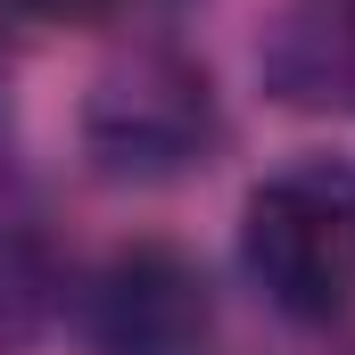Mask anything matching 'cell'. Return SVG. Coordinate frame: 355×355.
Here are the masks:
<instances>
[{
    "label": "cell",
    "mask_w": 355,
    "mask_h": 355,
    "mask_svg": "<svg viewBox=\"0 0 355 355\" xmlns=\"http://www.w3.org/2000/svg\"><path fill=\"white\" fill-rule=\"evenodd\" d=\"M248 272L297 322H331L355 306V174L289 166L248 198Z\"/></svg>",
    "instance_id": "1"
},
{
    "label": "cell",
    "mask_w": 355,
    "mask_h": 355,
    "mask_svg": "<svg viewBox=\"0 0 355 355\" xmlns=\"http://www.w3.org/2000/svg\"><path fill=\"white\" fill-rule=\"evenodd\" d=\"M207 331V297H198V272L174 265L166 248H141L107 272L99 289V339L107 355H182Z\"/></svg>",
    "instance_id": "2"
},
{
    "label": "cell",
    "mask_w": 355,
    "mask_h": 355,
    "mask_svg": "<svg viewBox=\"0 0 355 355\" xmlns=\"http://www.w3.org/2000/svg\"><path fill=\"white\" fill-rule=\"evenodd\" d=\"M17 8H33V17H91V8H107V0H17Z\"/></svg>",
    "instance_id": "3"
}]
</instances>
